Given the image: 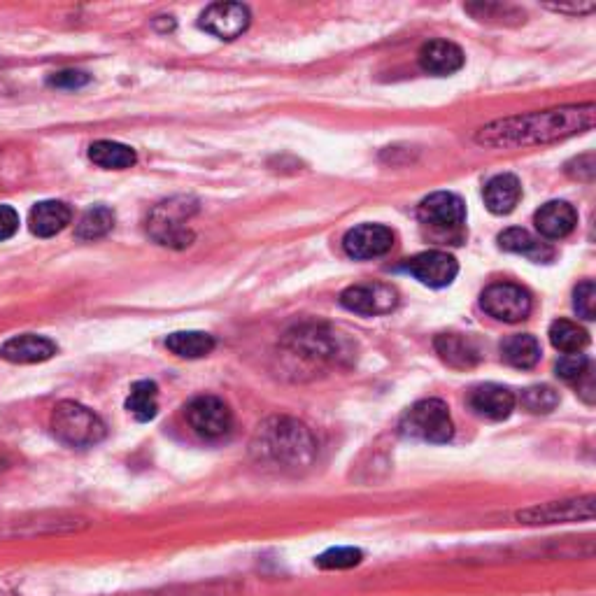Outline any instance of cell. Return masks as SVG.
<instances>
[{"label":"cell","instance_id":"obj_15","mask_svg":"<svg viewBox=\"0 0 596 596\" xmlns=\"http://www.w3.org/2000/svg\"><path fill=\"white\" fill-rule=\"evenodd\" d=\"M534 222L543 238L562 240L566 236H571L573 229H576L578 212L571 203L566 201H550L541 205V210L536 212Z\"/></svg>","mask_w":596,"mask_h":596},{"label":"cell","instance_id":"obj_14","mask_svg":"<svg viewBox=\"0 0 596 596\" xmlns=\"http://www.w3.org/2000/svg\"><path fill=\"white\" fill-rule=\"evenodd\" d=\"M406 271L422 282V285L441 289L452 285V280L457 278L459 264L457 259L450 257L447 252H422L417 257L408 259Z\"/></svg>","mask_w":596,"mask_h":596},{"label":"cell","instance_id":"obj_30","mask_svg":"<svg viewBox=\"0 0 596 596\" xmlns=\"http://www.w3.org/2000/svg\"><path fill=\"white\" fill-rule=\"evenodd\" d=\"M361 559H364V552L357 548H331L317 557V566L329 571H343L361 564Z\"/></svg>","mask_w":596,"mask_h":596},{"label":"cell","instance_id":"obj_20","mask_svg":"<svg viewBox=\"0 0 596 596\" xmlns=\"http://www.w3.org/2000/svg\"><path fill=\"white\" fill-rule=\"evenodd\" d=\"M73 219V212L63 201H42L31 210L28 224L38 238H52L61 233Z\"/></svg>","mask_w":596,"mask_h":596},{"label":"cell","instance_id":"obj_4","mask_svg":"<svg viewBox=\"0 0 596 596\" xmlns=\"http://www.w3.org/2000/svg\"><path fill=\"white\" fill-rule=\"evenodd\" d=\"M52 431L70 447H94L105 438V424L94 410L75 401H61L52 413Z\"/></svg>","mask_w":596,"mask_h":596},{"label":"cell","instance_id":"obj_33","mask_svg":"<svg viewBox=\"0 0 596 596\" xmlns=\"http://www.w3.org/2000/svg\"><path fill=\"white\" fill-rule=\"evenodd\" d=\"M89 82L91 77L87 73H82V70H59V73L49 77V84L59 89H82L87 87Z\"/></svg>","mask_w":596,"mask_h":596},{"label":"cell","instance_id":"obj_22","mask_svg":"<svg viewBox=\"0 0 596 596\" xmlns=\"http://www.w3.org/2000/svg\"><path fill=\"white\" fill-rule=\"evenodd\" d=\"M436 352L452 368H473L480 361V350L471 338L459 336V333H443L434 340Z\"/></svg>","mask_w":596,"mask_h":596},{"label":"cell","instance_id":"obj_25","mask_svg":"<svg viewBox=\"0 0 596 596\" xmlns=\"http://www.w3.org/2000/svg\"><path fill=\"white\" fill-rule=\"evenodd\" d=\"M89 159L105 170H124L136 163V152L129 145L115 143V140H98L89 147Z\"/></svg>","mask_w":596,"mask_h":596},{"label":"cell","instance_id":"obj_34","mask_svg":"<svg viewBox=\"0 0 596 596\" xmlns=\"http://www.w3.org/2000/svg\"><path fill=\"white\" fill-rule=\"evenodd\" d=\"M19 229V215L10 205H0V243L10 240Z\"/></svg>","mask_w":596,"mask_h":596},{"label":"cell","instance_id":"obj_3","mask_svg":"<svg viewBox=\"0 0 596 596\" xmlns=\"http://www.w3.org/2000/svg\"><path fill=\"white\" fill-rule=\"evenodd\" d=\"M198 203L189 196H175L156 205L149 212L147 231L156 243L173 250H184L194 243V231L189 229L191 217L196 215Z\"/></svg>","mask_w":596,"mask_h":596},{"label":"cell","instance_id":"obj_17","mask_svg":"<svg viewBox=\"0 0 596 596\" xmlns=\"http://www.w3.org/2000/svg\"><path fill=\"white\" fill-rule=\"evenodd\" d=\"M56 354V345L45 336H35V333H24V336H14L0 347V357L12 364H40V361L52 359Z\"/></svg>","mask_w":596,"mask_h":596},{"label":"cell","instance_id":"obj_31","mask_svg":"<svg viewBox=\"0 0 596 596\" xmlns=\"http://www.w3.org/2000/svg\"><path fill=\"white\" fill-rule=\"evenodd\" d=\"M573 308L583 319L587 322H592L596 317V287L592 280H585L580 282L576 287V294H573Z\"/></svg>","mask_w":596,"mask_h":596},{"label":"cell","instance_id":"obj_23","mask_svg":"<svg viewBox=\"0 0 596 596\" xmlns=\"http://www.w3.org/2000/svg\"><path fill=\"white\" fill-rule=\"evenodd\" d=\"M501 357L513 368H534L541 361V345L529 333H515L501 343Z\"/></svg>","mask_w":596,"mask_h":596},{"label":"cell","instance_id":"obj_11","mask_svg":"<svg viewBox=\"0 0 596 596\" xmlns=\"http://www.w3.org/2000/svg\"><path fill=\"white\" fill-rule=\"evenodd\" d=\"M592 517H594V496L550 501V503H543V506H534L517 513V520L524 524H564V522L592 520Z\"/></svg>","mask_w":596,"mask_h":596},{"label":"cell","instance_id":"obj_8","mask_svg":"<svg viewBox=\"0 0 596 596\" xmlns=\"http://www.w3.org/2000/svg\"><path fill=\"white\" fill-rule=\"evenodd\" d=\"M480 303L489 317L508 324L522 322L531 312V296L527 289L510 285V282H499V285L487 287L482 292Z\"/></svg>","mask_w":596,"mask_h":596},{"label":"cell","instance_id":"obj_19","mask_svg":"<svg viewBox=\"0 0 596 596\" xmlns=\"http://www.w3.org/2000/svg\"><path fill=\"white\" fill-rule=\"evenodd\" d=\"M482 196H485V205L489 212H494V215H510L522 198L520 180L510 173L496 175L487 182Z\"/></svg>","mask_w":596,"mask_h":596},{"label":"cell","instance_id":"obj_5","mask_svg":"<svg viewBox=\"0 0 596 596\" xmlns=\"http://www.w3.org/2000/svg\"><path fill=\"white\" fill-rule=\"evenodd\" d=\"M399 429L406 438H415V441L436 445L452 441L454 436L450 408H447L441 399H424L415 403V406L403 415Z\"/></svg>","mask_w":596,"mask_h":596},{"label":"cell","instance_id":"obj_35","mask_svg":"<svg viewBox=\"0 0 596 596\" xmlns=\"http://www.w3.org/2000/svg\"><path fill=\"white\" fill-rule=\"evenodd\" d=\"M548 7H550V10H557V12L580 14V12H592L594 3H587V5H548Z\"/></svg>","mask_w":596,"mask_h":596},{"label":"cell","instance_id":"obj_21","mask_svg":"<svg viewBox=\"0 0 596 596\" xmlns=\"http://www.w3.org/2000/svg\"><path fill=\"white\" fill-rule=\"evenodd\" d=\"M499 245L501 250L513 252V254H522L536 264H550L555 259V250L548 243H543L541 238L531 236L529 231L524 229H508L499 236Z\"/></svg>","mask_w":596,"mask_h":596},{"label":"cell","instance_id":"obj_16","mask_svg":"<svg viewBox=\"0 0 596 596\" xmlns=\"http://www.w3.org/2000/svg\"><path fill=\"white\" fill-rule=\"evenodd\" d=\"M468 403H471L473 413L480 417H487V420L501 422L510 417L515 408V396L510 389L501 385H480L475 387L471 396H468Z\"/></svg>","mask_w":596,"mask_h":596},{"label":"cell","instance_id":"obj_13","mask_svg":"<svg viewBox=\"0 0 596 596\" xmlns=\"http://www.w3.org/2000/svg\"><path fill=\"white\" fill-rule=\"evenodd\" d=\"M343 247L347 257L359 259V261L385 257V254L394 247V233L392 229H387V226L382 224H361L345 233Z\"/></svg>","mask_w":596,"mask_h":596},{"label":"cell","instance_id":"obj_28","mask_svg":"<svg viewBox=\"0 0 596 596\" xmlns=\"http://www.w3.org/2000/svg\"><path fill=\"white\" fill-rule=\"evenodd\" d=\"M112 226H115V212L105 205H94L80 217L75 233L80 240H98L108 236Z\"/></svg>","mask_w":596,"mask_h":596},{"label":"cell","instance_id":"obj_7","mask_svg":"<svg viewBox=\"0 0 596 596\" xmlns=\"http://www.w3.org/2000/svg\"><path fill=\"white\" fill-rule=\"evenodd\" d=\"M184 415H187L189 427L194 429L198 436L205 438V441L224 438L233 427L231 408L226 406L219 396H196L187 406V410H184Z\"/></svg>","mask_w":596,"mask_h":596},{"label":"cell","instance_id":"obj_32","mask_svg":"<svg viewBox=\"0 0 596 596\" xmlns=\"http://www.w3.org/2000/svg\"><path fill=\"white\" fill-rule=\"evenodd\" d=\"M590 371V359L585 354H566L557 361V375L566 382H578Z\"/></svg>","mask_w":596,"mask_h":596},{"label":"cell","instance_id":"obj_10","mask_svg":"<svg viewBox=\"0 0 596 596\" xmlns=\"http://www.w3.org/2000/svg\"><path fill=\"white\" fill-rule=\"evenodd\" d=\"M417 217L424 226L434 231H457L466 222V205L457 194L436 191L420 203Z\"/></svg>","mask_w":596,"mask_h":596},{"label":"cell","instance_id":"obj_9","mask_svg":"<svg viewBox=\"0 0 596 596\" xmlns=\"http://www.w3.org/2000/svg\"><path fill=\"white\" fill-rule=\"evenodd\" d=\"M340 305L357 315H387L399 305V292L385 282H371V285L347 287L340 294Z\"/></svg>","mask_w":596,"mask_h":596},{"label":"cell","instance_id":"obj_26","mask_svg":"<svg viewBox=\"0 0 596 596\" xmlns=\"http://www.w3.org/2000/svg\"><path fill=\"white\" fill-rule=\"evenodd\" d=\"M126 410L136 417L138 422L154 420L159 413V387L152 380H140L131 387L129 399H126Z\"/></svg>","mask_w":596,"mask_h":596},{"label":"cell","instance_id":"obj_12","mask_svg":"<svg viewBox=\"0 0 596 596\" xmlns=\"http://www.w3.org/2000/svg\"><path fill=\"white\" fill-rule=\"evenodd\" d=\"M250 10L240 3H215L205 7L198 26L219 40H236L250 26Z\"/></svg>","mask_w":596,"mask_h":596},{"label":"cell","instance_id":"obj_27","mask_svg":"<svg viewBox=\"0 0 596 596\" xmlns=\"http://www.w3.org/2000/svg\"><path fill=\"white\" fill-rule=\"evenodd\" d=\"M550 343L555 345L559 352L580 354L587 347V343H590V336H587V331L576 322L557 319V322L550 324Z\"/></svg>","mask_w":596,"mask_h":596},{"label":"cell","instance_id":"obj_1","mask_svg":"<svg viewBox=\"0 0 596 596\" xmlns=\"http://www.w3.org/2000/svg\"><path fill=\"white\" fill-rule=\"evenodd\" d=\"M594 126V103L569 105V108L531 112L499 119L475 133V143L485 147H527L566 140Z\"/></svg>","mask_w":596,"mask_h":596},{"label":"cell","instance_id":"obj_24","mask_svg":"<svg viewBox=\"0 0 596 596\" xmlns=\"http://www.w3.org/2000/svg\"><path fill=\"white\" fill-rule=\"evenodd\" d=\"M166 347L182 359H203L215 350V338L203 331H177L166 338Z\"/></svg>","mask_w":596,"mask_h":596},{"label":"cell","instance_id":"obj_29","mask_svg":"<svg viewBox=\"0 0 596 596\" xmlns=\"http://www.w3.org/2000/svg\"><path fill=\"white\" fill-rule=\"evenodd\" d=\"M559 406V394L548 385L524 389L522 408L531 415H548Z\"/></svg>","mask_w":596,"mask_h":596},{"label":"cell","instance_id":"obj_2","mask_svg":"<svg viewBox=\"0 0 596 596\" xmlns=\"http://www.w3.org/2000/svg\"><path fill=\"white\" fill-rule=\"evenodd\" d=\"M252 452L259 464L275 466L285 473H298L312 466L317 443L305 424L292 420V417H271L259 424L252 441Z\"/></svg>","mask_w":596,"mask_h":596},{"label":"cell","instance_id":"obj_18","mask_svg":"<svg viewBox=\"0 0 596 596\" xmlns=\"http://www.w3.org/2000/svg\"><path fill=\"white\" fill-rule=\"evenodd\" d=\"M420 66L424 73L447 77L464 66V52L450 40H431L420 49Z\"/></svg>","mask_w":596,"mask_h":596},{"label":"cell","instance_id":"obj_6","mask_svg":"<svg viewBox=\"0 0 596 596\" xmlns=\"http://www.w3.org/2000/svg\"><path fill=\"white\" fill-rule=\"evenodd\" d=\"M285 345L305 359L333 361V364H336V361L352 359L354 354L340 333L331 331L329 326L315 324L296 326L294 331H289L285 336Z\"/></svg>","mask_w":596,"mask_h":596}]
</instances>
